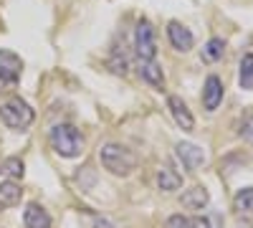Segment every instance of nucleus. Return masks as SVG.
I'll list each match as a JSON object with an SVG mask.
<instances>
[{
	"instance_id": "1",
	"label": "nucleus",
	"mask_w": 253,
	"mask_h": 228,
	"mask_svg": "<svg viewBox=\"0 0 253 228\" xmlns=\"http://www.w3.org/2000/svg\"><path fill=\"white\" fill-rule=\"evenodd\" d=\"M99 160L104 165V170H109L112 175H129L134 168H137V155L132 150H126L124 144H117V142H109L99 150Z\"/></svg>"
},
{
	"instance_id": "2",
	"label": "nucleus",
	"mask_w": 253,
	"mask_h": 228,
	"mask_svg": "<svg viewBox=\"0 0 253 228\" xmlns=\"http://www.w3.org/2000/svg\"><path fill=\"white\" fill-rule=\"evenodd\" d=\"M51 147L61 157H79L84 152V137L74 124H56L48 135Z\"/></svg>"
},
{
	"instance_id": "3",
	"label": "nucleus",
	"mask_w": 253,
	"mask_h": 228,
	"mask_svg": "<svg viewBox=\"0 0 253 228\" xmlns=\"http://www.w3.org/2000/svg\"><path fill=\"white\" fill-rule=\"evenodd\" d=\"M0 119L10 130H28L36 119V114L28 107V101H23L20 96H13L5 104H0Z\"/></svg>"
},
{
	"instance_id": "4",
	"label": "nucleus",
	"mask_w": 253,
	"mask_h": 228,
	"mask_svg": "<svg viewBox=\"0 0 253 228\" xmlns=\"http://www.w3.org/2000/svg\"><path fill=\"white\" fill-rule=\"evenodd\" d=\"M134 48H137V56L142 61H150L157 56V41H155V28L147 18H139L137 20V28H134Z\"/></svg>"
},
{
	"instance_id": "5",
	"label": "nucleus",
	"mask_w": 253,
	"mask_h": 228,
	"mask_svg": "<svg viewBox=\"0 0 253 228\" xmlns=\"http://www.w3.org/2000/svg\"><path fill=\"white\" fill-rule=\"evenodd\" d=\"M20 74H23V58L8 48H0V81L3 84H15Z\"/></svg>"
},
{
	"instance_id": "6",
	"label": "nucleus",
	"mask_w": 253,
	"mask_h": 228,
	"mask_svg": "<svg viewBox=\"0 0 253 228\" xmlns=\"http://www.w3.org/2000/svg\"><path fill=\"white\" fill-rule=\"evenodd\" d=\"M167 107H170V114H172V119L177 122V127H180L182 132H193V130H195V119H193L187 104H185L180 96L172 94L170 99H167Z\"/></svg>"
},
{
	"instance_id": "7",
	"label": "nucleus",
	"mask_w": 253,
	"mask_h": 228,
	"mask_svg": "<svg viewBox=\"0 0 253 228\" xmlns=\"http://www.w3.org/2000/svg\"><path fill=\"white\" fill-rule=\"evenodd\" d=\"M175 150H177V157L182 160V165L190 173H195L198 168L205 165V152L198 147V144H193V142H180Z\"/></svg>"
},
{
	"instance_id": "8",
	"label": "nucleus",
	"mask_w": 253,
	"mask_h": 228,
	"mask_svg": "<svg viewBox=\"0 0 253 228\" xmlns=\"http://www.w3.org/2000/svg\"><path fill=\"white\" fill-rule=\"evenodd\" d=\"M223 81L218 76H208L205 79V87H203V107L208 112H215L223 101Z\"/></svg>"
},
{
	"instance_id": "9",
	"label": "nucleus",
	"mask_w": 253,
	"mask_h": 228,
	"mask_svg": "<svg viewBox=\"0 0 253 228\" xmlns=\"http://www.w3.org/2000/svg\"><path fill=\"white\" fill-rule=\"evenodd\" d=\"M167 38H170V44L177 48V51H190L193 48V44H195V36H193V31L190 28H185L182 23H177V20H172L170 26H167Z\"/></svg>"
},
{
	"instance_id": "10",
	"label": "nucleus",
	"mask_w": 253,
	"mask_h": 228,
	"mask_svg": "<svg viewBox=\"0 0 253 228\" xmlns=\"http://www.w3.org/2000/svg\"><path fill=\"white\" fill-rule=\"evenodd\" d=\"M23 226L26 228H51V216L43 205L38 203H28L26 213H23Z\"/></svg>"
},
{
	"instance_id": "11",
	"label": "nucleus",
	"mask_w": 253,
	"mask_h": 228,
	"mask_svg": "<svg viewBox=\"0 0 253 228\" xmlns=\"http://www.w3.org/2000/svg\"><path fill=\"white\" fill-rule=\"evenodd\" d=\"M180 203H182V208H187V211H203L205 205L210 203V193L203 188V185H193L190 190L182 193Z\"/></svg>"
},
{
	"instance_id": "12",
	"label": "nucleus",
	"mask_w": 253,
	"mask_h": 228,
	"mask_svg": "<svg viewBox=\"0 0 253 228\" xmlns=\"http://www.w3.org/2000/svg\"><path fill=\"white\" fill-rule=\"evenodd\" d=\"M139 76H142L150 87H155V89H162V87H165L162 66L157 64L155 58H150V61H142V58H139Z\"/></svg>"
},
{
	"instance_id": "13",
	"label": "nucleus",
	"mask_w": 253,
	"mask_h": 228,
	"mask_svg": "<svg viewBox=\"0 0 253 228\" xmlns=\"http://www.w3.org/2000/svg\"><path fill=\"white\" fill-rule=\"evenodd\" d=\"M157 185L165 193H175V190L182 188V175L172 168V165H165V168L157 170Z\"/></svg>"
},
{
	"instance_id": "14",
	"label": "nucleus",
	"mask_w": 253,
	"mask_h": 228,
	"mask_svg": "<svg viewBox=\"0 0 253 228\" xmlns=\"http://www.w3.org/2000/svg\"><path fill=\"white\" fill-rule=\"evenodd\" d=\"M20 195H23V190H20L18 182H13V180L0 182V211L18 205V203H20Z\"/></svg>"
},
{
	"instance_id": "15",
	"label": "nucleus",
	"mask_w": 253,
	"mask_h": 228,
	"mask_svg": "<svg viewBox=\"0 0 253 228\" xmlns=\"http://www.w3.org/2000/svg\"><path fill=\"white\" fill-rule=\"evenodd\" d=\"M238 84L241 89L251 91L253 89V53H246L241 58V66H238Z\"/></svg>"
},
{
	"instance_id": "16",
	"label": "nucleus",
	"mask_w": 253,
	"mask_h": 228,
	"mask_svg": "<svg viewBox=\"0 0 253 228\" xmlns=\"http://www.w3.org/2000/svg\"><path fill=\"white\" fill-rule=\"evenodd\" d=\"M225 53V41L223 38H210L205 48H203V58L205 61H220Z\"/></svg>"
},
{
	"instance_id": "17",
	"label": "nucleus",
	"mask_w": 253,
	"mask_h": 228,
	"mask_svg": "<svg viewBox=\"0 0 253 228\" xmlns=\"http://www.w3.org/2000/svg\"><path fill=\"white\" fill-rule=\"evenodd\" d=\"M236 208L238 211H243V213H253V188H243V190H238V195H236Z\"/></svg>"
},
{
	"instance_id": "18",
	"label": "nucleus",
	"mask_w": 253,
	"mask_h": 228,
	"mask_svg": "<svg viewBox=\"0 0 253 228\" xmlns=\"http://www.w3.org/2000/svg\"><path fill=\"white\" fill-rule=\"evenodd\" d=\"M0 173L8 175V178H23V162H20L18 157H10V160H5L3 165H0Z\"/></svg>"
},
{
	"instance_id": "19",
	"label": "nucleus",
	"mask_w": 253,
	"mask_h": 228,
	"mask_svg": "<svg viewBox=\"0 0 253 228\" xmlns=\"http://www.w3.org/2000/svg\"><path fill=\"white\" fill-rule=\"evenodd\" d=\"M167 228H193V218L190 216H172L167 221Z\"/></svg>"
},
{
	"instance_id": "20",
	"label": "nucleus",
	"mask_w": 253,
	"mask_h": 228,
	"mask_svg": "<svg viewBox=\"0 0 253 228\" xmlns=\"http://www.w3.org/2000/svg\"><path fill=\"white\" fill-rule=\"evenodd\" d=\"M241 137H243L246 142H251V144H253V117H251L248 122H243V127H241Z\"/></svg>"
},
{
	"instance_id": "21",
	"label": "nucleus",
	"mask_w": 253,
	"mask_h": 228,
	"mask_svg": "<svg viewBox=\"0 0 253 228\" xmlns=\"http://www.w3.org/2000/svg\"><path fill=\"white\" fill-rule=\"evenodd\" d=\"M193 228H213L208 218H193Z\"/></svg>"
}]
</instances>
